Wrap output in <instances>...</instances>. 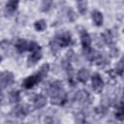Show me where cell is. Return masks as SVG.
I'll return each instance as SVG.
<instances>
[{"label":"cell","mask_w":124,"mask_h":124,"mask_svg":"<svg viewBox=\"0 0 124 124\" xmlns=\"http://www.w3.org/2000/svg\"><path fill=\"white\" fill-rule=\"evenodd\" d=\"M62 85L60 80H55L51 82L47 88L48 94L51 97V103L54 105H64L67 102V94Z\"/></svg>","instance_id":"6da1fadb"},{"label":"cell","mask_w":124,"mask_h":124,"mask_svg":"<svg viewBox=\"0 0 124 124\" xmlns=\"http://www.w3.org/2000/svg\"><path fill=\"white\" fill-rule=\"evenodd\" d=\"M41 58H42V48H41V46H39L36 49H34V50L31 51V54L29 55L28 60H27L28 65L29 66L35 65Z\"/></svg>","instance_id":"52a82bcc"},{"label":"cell","mask_w":124,"mask_h":124,"mask_svg":"<svg viewBox=\"0 0 124 124\" xmlns=\"http://www.w3.org/2000/svg\"><path fill=\"white\" fill-rule=\"evenodd\" d=\"M77 99H78V101H79V102L85 103L86 101L89 100V94H88L87 91H79V92L77 94Z\"/></svg>","instance_id":"d6986e66"},{"label":"cell","mask_w":124,"mask_h":124,"mask_svg":"<svg viewBox=\"0 0 124 124\" xmlns=\"http://www.w3.org/2000/svg\"><path fill=\"white\" fill-rule=\"evenodd\" d=\"M91 17H92V20L96 26H102L104 18H103V14L101 12H99L97 10L93 11L91 13Z\"/></svg>","instance_id":"7c38bea8"},{"label":"cell","mask_w":124,"mask_h":124,"mask_svg":"<svg viewBox=\"0 0 124 124\" xmlns=\"http://www.w3.org/2000/svg\"><path fill=\"white\" fill-rule=\"evenodd\" d=\"M115 72L117 75L121 76L124 74V57H122L115 66Z\"/></svg>","instance_id":"e0dca14e"},{"label":"cell","mask_w":124,"mask_h":124,"mask_svg":"<svg viewBox=\"0 0 124 124\" xmlns=\"http://www.w3.org/2000/svg\"><path fill=\"white\" fill-rule=\"evenodd\" d=\"M89 78V71L85 68H81L78 70V79L82 82V83H85Z\"/></svg>","instance_id":"4fadbf2b"},{"label":"cell","mask_w":124,"mask_h":124,"mask_svg":"<svg viewBox=\"0 0 124 124\" xmlns=\"http://www.w3.org/2000/svg\"><path fill=\"white\" fill-rule=\"evenodd\" d=\"M92 80V88L96 92H101L104 88V81L99 74H94L91 78Z\"/></svg>","instance_id":"8992f818"},{"label":"cell","mask_w":124,"mask_h":124,"mask_svg":"<svg viewBox=\"0 0 124 124\" xmlns=\"http://www.w3.org/2000/svg\"><path fill=\"white\" fill-rule=\"evenodd\" d=\"M13 113L15 114L16 117H20V118H21V117H25V116L27 115L28 109L26 108L25 106H23V105H18V106H16V107L14 108Z\"/></svg>","instance_id":"8fae6325"},{"label":"cell","mask_w":124,"mask_h":124,"mask_svg":"<svg viewBox=\"0 0 124 124\" xmlns=\"http://www.w3.org/2000/svg\"><path fill=\"white\" fill-rule=\"evenodd\" d=\"M115 118L118 120H124V104H121L118 106V108L115 110Z\"/></svg>","instance_id":"2e32d148"},{"label":"cell","mask_w":124,"mask_h":124,"mask_svg":"<svg viewBox=\"0 0 124 124\" xmlns=\"http://www.w3.org/2000/svg\"><path fill=\"white\" fill-rule=\"evenodd\" d=\"M47 103V100H46V97H45L44 95H36L34 100H33V105H34V108L39 109V108H44Z\"/></svg>","instance_id":"9c48e42d"},{"label":"cell","mask_w":124,"mask_h":124,"mask_svg":"<svg viewBox=\"0 0 124 124\" xmlns=\"http://www.w3.org/2000/svg\"><path fill=\"white\" fill-rule=\"evenodd\" d=\"M16 48L19 53L25 52V51H30L31 48V42H28L26 40L23 39H19L17 40V42L16 43Z\"/></svg>","instance_id":"ba28073f"},{"label":"cell","mask_w":124,"mask_h":124,"mask_svg":"<svg viewBox=\"0 0 124 124\" xmlns=\"http://www.w3.org/2000/svg\"><path fill=\"white\" fill-rule=\"evenodd\" d=\"M72 44H73V39L71 34L68 32H63V33L57 34L53 38V40L50 42V48L52 52H56L58 49L69 46Z\"/></svg>","instance_id":"3957f363"},{"label":"cell","mask_w":124,"mask_h":124,"mask_svg":"<svg viewBox=\"0 0 124 124\" xmlns=\"http://www.w3.org/2000/svg\"><path fill=\"white\" fill-rule=\"evenodd\" d=\"M53 0H43L42 1V6H41V10L43 12H48L51 8Z\"/></svg>","instance_id":"ffe728a7"},{"label":"cell","mask_w":124,"mask_h":124,"mask_svg":"<svg viewBox=\"0 0 124 124\" xmlns=\"http://www.w3.org/2000/svg\"><path fill=\"white\" fill-rule=\"evenodd\" d=\"M78 5V10L80 15H84L87 11V1L86 0H76Z\"/></svg>","instance_id":"5bb4252c"},{"label":"cell","mask_w":124,"mask_h":124,"mask_svg":"<svg viewBox=\"0 0 124 124\" xmlns=\"http://www.w3.org/2000/svg\"><path fill=\"white\" fill-rule=\"evenodd\" d=\"M67 16H68V18H69L70 21H75L76 18H77V15H76V13H75L74 10L71 9V8L68 9V11H67Z\"/></svg>","instance_id":"44dd1931"},{"label":"cell","mask_w":124,"mask_h":124,"mask_svg":"<svg viewBox=\"0 0 124 124\" xmlns=\"http://www.w3.org/2000/svg\"><path fill=\"white\" fill-rule=\"evenodd\" d=\"M0 80H1V87L2 90H4L6 87L12 85L15 81V77L13 75V73L9 72V71H5L1 73L0 76Z\"/></svg>","instance_id":"5b68a950"},{"label":"cell","mask_w":124,"mask_h":124,"mask_svg":"<svg viewBox=\"0 0 124 124\" xmlns=\"http://www.w3.org/2000/svg\"><path fill=\"white\" fill-rule=\"evenodd\" d=\"M9 100L11 103H17L20 100V94L17 90H12L9 93Z\"/></svg>","instance_id":"9a60e30c"},{"label":"cell","mask_w":124,"mask_h":124,"mask_svg":"<svg viewBox=\"0 0 124 124\" xmlns=\"http://www.w3.org/2000/svg\"><path fill=\"white\" fill-rule=\"evenodd\" d=\"M48 71H49V65L47 63H45L44 65L41 66L39 72L35 75H32V76H29L28 78H26L23 82H22V86L26 89H31L33 88L35 85H37L45 77L47 76L48 74Z\"/></svg>","instance_id":"7a4b0ae2"},{"label":"cell","mask_w":124,"mask_h":124,"mask_svg":"<svg viewBox=\"0 0 124 124\" xmlns=\"http://www.w3.org/2000/svg\"><path fill=\"white\" fill-rule=\"evenodd\" d=\"M18 3H19V0H8L5 6L6 14H9V15L14 14L18 7Z\"/></svg>","instance_id":"30bf717a"},{"label":"cell","mask_w":124,"mask_h":124,"mask_svg":"<svg viewBox=\"0 0 124 124\" xmlns=\"http://www.w3.org/2000/svg\"><path fill=\"white\" fill-rule=\"evenodd\" d=\"M34 27H35V29L37 31L42 32L46 28V21L44 19H40V20H37L34 23Z\"/></svg>","instance_id":"ac0fdd59"},{"label":"cell","mask_w":124,"mask_h":124,"mask_svg":"<svg viewBox=\"0 0 124 124\" xmlns=\"http://www.w3.org/2000/svg\"><path fill=\"white\" fill-rule=\"evenodd\" d=\"M80 43H81V46H82L84 55L92 50V48H91V37L88 34V32L84 29H82L80 31Z\"/></svg>","instance_id":"277c9868"}]
</instances>
